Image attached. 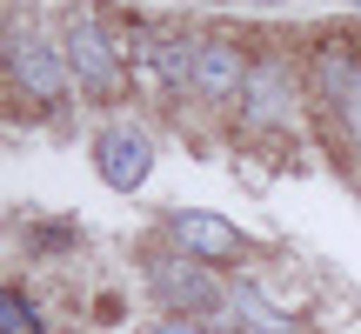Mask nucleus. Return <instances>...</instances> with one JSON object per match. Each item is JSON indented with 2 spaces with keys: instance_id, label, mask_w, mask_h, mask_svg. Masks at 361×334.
I'll return each instance as SVG.
<instances>
[{
  "instance_id": "obj_1",
  "label": "nucleus",
  "mask_w": 361,
  "mask_h": 334,
  "mask_svg": "<svg viewBox=\"0 0 361 334\" xmlns=\"http://www.w3.org/2000/svg\"><path fill=\"white\" fill-rule=\"evenodd\" d=\"M67 67H74V80L94 94V101H114L121 80H128V74H121L114 40H107V27H101V20H87V13L67 27Z\"/></svg>"
},
{
  "instance_id": "obj_2",
  "label": "nucleus",
  "mask_w": 361,
  "mask_h": 334,
  "mask_svg": "<svg viewBox=\"0 0 361 334\" xmlns=\"http://www.w3.org/2000/svg\"><path fill=\"white\" fill-rule=\"evenodd\" d=\"M94 167H101V180L114 194H134L154 174V141H147L141 128H107L101 141H94Z\"/></svg>"
},
{
  "instance_id": "obj_3",
  "label": "nucleus",
  "mask_w": 361,
  "mask_h": 334,
  "mask_svg": "<svg viewBox=\"0 0 361 334\" xmlns=\"http://www.w3.org/2000/svg\"><path fill=\"white\" fill-rule=\"evenodd\" d=\"M154 295L168 301V308H180V314H214L221 308V281L207 274V261H194V254L154 261Z\"/></svg>"
},
{
  "instance_id": "obj_4",
  "label": "nucleus",
  "mask_w": 361,
  "mask_h": 334,
  "mask_svg": "<svg viewBox=\"0 0 361 334\" xmlns=\"http://www.w3.org/2000/svg\"><path fill=\"white\" fill-rule=\"evenodd\" d=\"M7 61H13L20 94H34V101H61V87L74 80L67 47H47V40H34V34H13V40H7Z\"/></svg>"
},
{
  "instance_id": "obj_5",
  "label": "nucleus",
  "mask_w": 361,
  "mask_h": 334,
  "mask_svg": "<svg viewBox=\"0 0 361 334\" xmlns=\"http://www.w3.org/2000/svg\"><path fill=\"white\" fill-rule=\"evenodd\" d=\"M168 234H174L180 254H194V261H234L241 254V234H234L221 214H207V207H180V214L168 221Z\"/></svg>"
},
{
  "instance_id": "obj_6",
  "label": "nucleus",
  "mask_w": 361,
  "mask_h": 334,
  "mask_svg": "<svg viewBox=\"0 0 361 334\" xmlns=\"http://www.w3.org/2000/svg\"><path fill=\"white\" fill-rule=\"evenodd\" d=\"M241 114L255 120V128H274V120L295 114V80H288V67H281V61L247 67V80H241Z\"/></svg>"
},
{
  "instance_id": "obj_7",
  "label": "nucleus",
  "mask_w": 361,
  "mask_h": 334,
  "mask_svg": "<svg viewBox=\"0 0 361 334\" xmlns=\"http://www.w3.org/2000/svg\"><path fill=\"white\" fill-rule=\"evenodd\" d=\"M241 80H247V61L228 47V40H207V47H194V74H188L194 94H207V101H228V94H241Z\"/></svg>"
},
{
  "instance_id": "obj_8",
  "label": "nucleus",
  "mask_w": 361,
  "mask_h": 334,
  "mask_svg": "<svg viewBox=\"0 0 361 334\" xmlns=\"http://www.w3.org/2000/svg\"><path fill=\"white\" fill-rule=\"evenodd\" d=\"M194 47H201V40H154V47H147V74L188 80L194 74Z\"/></svg>"
},
{
  "instance_id": "obj_9",
  "label": "nucleus",
  "mask_w": 361,
  "mask_h": 334,
  "mask_svg": "<svg viewBox=\"0 0 361 334\" xmlns=\"http://www.w3.org/2000/svg\"><path fill=\"white\" fill-rule=\"evenodd\" d=\"M322 87L335 94L341 107H355V101H361V67H355V61H328V67H322Z\"/></svg>"
},
{
  "instance_id": "obj_10",
  "label": "nucleus",
  "mask_w": 361,
  "mask_h": 334,
  "mask_svg": "<svg viewBox=\"0 0 361 334\" xmlns=\"http://www.w3.org/2000/svg\"><path fill=\"white\" fill-rule=\"evenodd\" d=\"M0 328H7V334H40L34 308L20 301V287H0Z\"/></svg>"
},
{
  "instance_id": "obj_11",
  "label": "nucleus",
  "mask_w": 361,
  "mask_h": 334,
  "mask_svg": "<svg viewBox=\"0 0 361 334\" xmlns=\"http://www.w3.org/2000/svg\"><path fill=\"white\" fill-rule=\"evenodd\" d=\"M147 334H207L201 321H194V314H168V321H154Z\"/></svg>"
},
{
  "instance_id": "obj_12",
  "label": "nucleus",
  "mask_w": 361,
  "mask_h": 334,
  "mask_svg": "<svg viewBox=\"0 0 361 334\" xmlns=\"http://www.w3.org/2000/svg\"><path fill=\"white\" fill-rule=\"evenodd\" d=\"M348 128H355V141H361V101H355V107H348Z\"/></svg>"
},
{
  "instance_id": "obj_13",
  "label": "nucleus",
  "mask_w": 361,
  "mask_h": 334,
  "mask_svg": "<svg viewBox=\"0 0 361 334\" xmlns=\"http://www.w3.org/2000/svg\"><path fill=\"white\" fill-rule=\"evenodd\" d=\"M255 7H288V0H255Z\"/></svg>"
},
{
  "instance_id": "obj_14",
  "label": "nucleus",
  "mask_w": 361,
  "mask_h": 334,
  "mask_svg": "<svg viewBox=\"0 0 361 334\" xmlns=\"http://www.w3.org/2000/svg\"><path fill=\"white\" fill-rule=\"evenodd\" d=\"M355 7H361V0H355Z\"/></svg>"
}]
</instances>
